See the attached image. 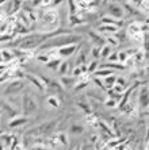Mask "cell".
Wrapping results in <instances>:
<instances>
[{
	"label": "cell",
	"mask_w": 149,
	"mask_h": 150,
	"mask_svg": "<svg viewBox=\"0 0 149 150\" xmlns=\"http://www.w3.org/2000/svg\"><path fill=\"white\" fill-rule=\"evenodd\" d=\"M69 34V30H64V28H58L52 33H34V34H27L23 38L16 39V41L10 42L8 45L12 46L14 49H21V50H30V49H38L39 46L45 41L58 35H65Z\"/></svg>",
	"instance_id": "1"
},
{
	"label": "cell",
	"mask_w": 149,
	"mask_h": 150,
	"mask_svg": "<svg viewBox=\"0 0 149 150\" xmlns=\"http://www.w3.org/2000/svg\"><path fill=\"white\" fill-rule=\"evenodd\" d=\"M81 39L80 35H75V34H66V35H58L54 38H50L48 41H45L39 46V50L43 49H54V47H64V46H69V45H76L77 42Z\"/></svg>",
	"instance_id": "2"
},
{
	"label": "cell",
	"mask_w": 149,
	"mask_h": 150,
	"mask_svg": "<svg viewBox=\"0 0 149 150\" xmlns=\"http://www.w3.org/2000/svg\"><path fill=\"white\" fill-rule=\"evenodd\" d=\"M56 127H57V120H49V122L41 123V125L30 129L24 135L27 137V138L29 137H43V135L50 134Z\"/></svg>",
	"instance_id": "3"
},
{
	"label": "cell",
	"mask_w": 149,
	"mask_h": 150,
	"mask_svg": "<svg viewBox=\"0 0 149 150\" xmlns=\"http://www.w3.org/2000/svg\"><path fill=\"white\" fill-rule=\"evenodd\" d=\"M26 87V83H24L22 79H16V80H12L10 84H7L6 89L3 91V93L6 96H11V95H18L23 91V88Z\"/></svg>",
	"instance_id": "4"
},
{
	"label": "cell",
	"mask_w": 149,
	"mask_h": 150,
	"mask_svg": "<svg viewBox=\"0 0 149 150\" xmlns=\"http://www.w3.org/2000/svg\"><path fill=\"white\" fill-rule=\"evenodd\" d=\"M37 110V101L31 96V93L23 95V114L24 116L31 115L33 112Z\"/></svg>",
	"instance_id": "5"
},
{
	"label": "cell",
	"mask_w": 149,
	"mask_h": 150,
	"mask_svg": "<svg viewBox=\"0 0 149 150\" xmlns=\"http://www.w3.org/2000/svg\"><path fill=\"white\" fill-rule=\"evenodd\" d=\"M107 11L110 14V18H122L123 16V8H122L121 4L118 3H107Z\"/></svg>",
	"instance_id": "6"
},
{
	"label": "cell",
	"mask_w": 149,
	"mask_h": 150,
	"mask_svg": "<svg viewBox=\"0 0 149 150\" xmlns=\"http://www.w3.org/2000/svg\"><path fill=\"white\" fill-rule=\"evenodd\" d=\"M79 49V46L76 45H69V46H64V47H60L58 53L61 57H71L73 53Z\"/></svg>",
	"instance_id": "7"
},
{
	"label": "cell",
	"mask_w": 149,
	"mask_h": 150,
	"mask_svg": "<svg viewBox=\"0 0 149 150\" xmlns=\"http://www.w3.org/2000/svg\"><path fill=\"white\" fill-rule=\"evenodd\" d=\"M1 105H3V108L6 110V112H7V115L10 116V118H18V114H19V111L18 110H15L12 105L10 104V103H7V101H1Z\"/></svg>",
	"instance_id": "8"
},
{
	"label": "cell",
	"mask_w": 149,
	"mask_h": 150,
	"mask_svg": "<svg viewBox=\"0 0 149 150\" xmlns=\"http://www.w3.org/2000/svg\"><path fill=\"white\" fill-rule=\"evenodd\" d=\"M140 104L144 108L148 107V88L146 87H144V89H141L140 92Z\"/></svg>",
	"instance_id": "9"
},
{
	"label": "cell",
	"mask_w": 149,
	"mask_h": 150,
	"mask_svg": "<svg viewBox=\"0 0 149 150\" xmlns=\"http://www.w3.org/2000/svg\"><path fill=\"white\" fill-rule=\"evenodd\" d=\"M26 122H27V118H22V116H19V118H14L10 123H8V127H11V129H14V127H19V126L24 125Z\"/></svg>",
	"instance_id": "10"
},
{
	"label": "cell",
	"mask_w": 149,
	"mask_h": 150,
	"mask_svg": "<svg viewBox=\"0 0 149 150\" xmlns=\"http://www.w3.org/2000/svg\"><path fill=\"white\" fill-rule=\"evenodd\" d=\"M102 25L115 26V27H118V26H122V22H117L115 19H113V18H110V16H103L102 18Z\"/></svg>",
	"instance_id": "11"
},
{
	"label": "cell",
	"mask_w": 149,
	"mask_h": 150,
	"mask_svg": "<svg viewBox=\"0 0 149 150\" xmlns=\"http://www.w3.org/2000/svg\"><path fill=\"white\" fill-rule=\"evenodd\" d=\"M101 69H110V70H113V69H125V67L121 65V64H117V62H106L101 67Z\"/></svg>",
	"instance_id": "12"
},
{
	"label": "cell",
	"mask_w": 149,
	"mask_h": 150,
	"mask_svg": "<svg viewBox=\"0 0 149 150\" xmlns=\"http://www.w3.org/2000/svg\"><path fill=\"white\" fill-rule=\"evenodd\" d=\"M24 77H26L27 80H30V81H31V83L34 84V85H35V87H37V88H38V89H41V91H42V89H43V84H42V81L39 80V77H33L31 74H26V76H24Z\"/></svg>",
	"instance_id": "13"
},
{
	"label": "cell",
	"mask_w": 149,
	"mask_h": 150,
	"mask_svg": "<svg viewBox=\"0 0 149 150\" xmlns=\"http://www.w3.org/2000/svg\"><path fill=\"white\" fill-rule=\"evenodd\" d=\"M0 57H1V62H10L14 58V56H12V53L10 50H1L0 52Z\"/></svg>",
	"instance_id": "14"
},
{
	"label": "cell",
	"mask_w": 149,
	"mask_h": 150,
	"mask_svg": "<svg viewBox=\"0 0 149 150\" xmlns=\"http://www.w3.org/2000/svg\"><path fill=\"white\" fill-rule=\"evenodd\" d=\"M118 31V27L115 26H106V25H102L99 27V33H110V34H115Z\"/></svg>",
	"instance_id": "15"
},
{
	"label": "cell",
	"mask_w": 149,
	"mask_h": 150,
	"mask_svg": "<svg viewBox=\"0 0 149 150\" xmlns=\"http://www.w3.org/2000/svg\"><path fill=\"white\" fill-rule=\"evenodd\" d=\"M90 37H91V39H92V41H94L98 46H103V43H104V39L102 38L101 35H98L96 33L91 31V33H90ZM98 46H96V47H98Z\"/></svg>",
	"instance_id": "16"
},
{
	"label": "cell",
	"mask_w": 149,
	"mask_h": 150,
	"mask_svg": "<svg viewBox=\"0 0 149 150\" xmlns=\"http://www.w3.org/2000/svg\"><path fill=\"white\" fill-rule=\"evenodd\" d=\"M114 73V70H110V69H99L95 72V76L96 77H108V76H111V74Z\"/></svg>",
	"instance_id": "17"
},
{
	"label": "cell",
	"mask_w": 149,
	"mask_h": 150,
	"mask_svg": "<svg viewBox=\"0 0 149 150\" xmlns=\"http://www.w3.org/2000/svg\"><path fill=\"white\" fill-rule=\"evenodd\" d=\"M68 68H69V64L66 62V61H64V62L61 61V64H60V67H58V69L57 70H58V73L64 77L66 74V72H68Z\"/></svg>",
	"instance_id": "18"
},
{
	"label": "cell",
	"mask_w": 149,
	"mask_h": 150,
	"mask_svg": "<svg viewBox=\"0 0 149 150\" xmlns=\"http://www.w3.org/2000/svg\"><path fill=\"white\" fill-rule=\"evenodd\" d=\"M60 64H61V59H49V62H46V67L56 70V69H58Z\"/></svg>",
	"instance_id": "19"
},
{
	"label": "cell",
	"mask_w": 149,
	"mask_h": 150,
	"mask_svg": "<svg viewBox=\"0 0 149 150\" xmlns=\"http://www.w3.org/2000/svg\"><path fill=\"white\" fill-rule=\"evenodd\" d=\"M115 81H117V77H115L114 74H111V76L106 77V80H104V84H106V87L111 89V88L115 85Z\"/></svg>",
	"instance_id": "20"
},
{
	"label": "cell",
	"mask_w": 149,
	"mask_h": 150,
	"mask_svg": "<svg viewBox=\"0 0 149 150\" xmlns=\"http://www.w3.org/2000/svg\"><path fill=\"white\" fill-rule=\"evenodd\" d=\"M111 54V47L108 45H103L101 49V57L102 58H108V56Z\"/></svg>",
	"instance_id": "21"
},
{
	"label": "cell",
	"mask_w": 149,
	"mask_h": 150,
	"mask_svg": "<svg viewBox=\"0 0 149 150\" xmlns=\"http://www.w3.org/2000/svg\"><path fill=\"white\" fill-rule=\"evenodd\" d=\"M61 83L64 84V87L69 88V87H72L73 83H75V77H65L64 76L63 79H61Z\"/></svg>",
	"instance_id": "22"
},
{
	"label": "cell",
	"mask_w": 149,
	"mask_h": 150,
	"mask_svg": "<svg viewBox=\"0 0 149 150\" xmlns=\"http://www.w3.org/2000/svg\"><path fill=\"white\" fill-rule=\"evenodd\" d=\"M84 131V127L81 125H73L71 126V133L72 134H81Z\"/></svg>",
	"instance_id": "23"
},
{
	"label": "cell",
	"mask_w": 149,
	"mask_h": 150,
	"mask_svg": "<svg viewBox=\"0 0 149 150\" xmlns=\"http://www.w3.org/2000/svg\"><path fill=\"white\" fill-rule=\"evenodd\" d=\"M99 126H101V127H102V130H103V131H106V133H107V135H110L111 138H114V134H113V131H111V129H110V127H108L107 125H106V123H104V122H102V120H101V122H99Z\"/></svg>",
	"instance_id": "24"
},
{
	"label": "cell",
	"mask_w": 149,
	"mask_h": 150,
	"mask_svg": "<svg viewBox=\"0 0 149 150\" xmlns=\"http://www.w3.org/2000/svg\"><path fill=\"white\" fill-rule=\"evenodd\" d=\"M48 103H49V105H52V107H56V108H57V107L60 105L58 100H57L54 96H49V98H48Z\"/></svg>",
	"instance_id": "25"
},
{
	"label": "cell",
	"mask_w": 149,
	"mask_h": 150,
	"mask_svg": "<svg viewBox=\"0 0 149 150\" xmlns=\"http://www.w3.org/2000/svg\"><path fill=\"white\" fill-rule=\"evenodd\" d=\"M98 68V61L95 59V61H92V62L90 64V67H87V72L88 73H95V69Z\"/></svg>",
	"instance_id": "26"
},
{
	"label": "cell",
	"mask_w": 149,
	"mask_h": 150,
	"mask_svg": "<svg viewBox=\"0 0 149 150\" xmlns=\"http://www.w3.org/2000/svg\"><path fill=\"white\" fill-rule=\"evenodd\" d=\"M108 96L111 98V100H114V101H115V100H121V98H122V95L115 93L113 89H110V91H108Z\"/></svg>",
	"instance_id": "27"
},
{
	"label": "cell",
	"mask_w": 149,
	"mask_h": 150,
	"mask_svg": "<svg viewBox=\"0 0 149 150\" xmlns=\"http://www.w3.org/2000/svg\"><path fill=\"white\" fill-rule=\"evenodd\" d=\"M68 4L71 6V16H75V14H76V6H77V4L75 3V1H68Z\"/></svg>",
	"instance_id": "28"
},
{
	"label": "cell",
	"mask_w": 149,
	"mask_h": 150,
	"mask_svg": "<svg viewBox=\"0 0 149 150\" xmlns=\"http://www.w3.org/2000/svg\"><path fill=\"white\" fill-rule=\"evenodd\" d=\"M118 59H119V62H126V61H128V56H126V53L125 52L118 53Z\"/></svg>",
	"instance_id": "29"
},
{
	"label": "cell",
	"mask_w": 149,
	"mask_h": 150,
	"mask_svg": "<svg viewBox=\"0 0 149 150\" xmlns=\"http://www.w3.org/2000/svg\"><path fill=\"white\" fill-rule=\"evenodd\" d=\"M92 56H94V58H99L101 57V49L99 47H92Z\"/></svg>",
	"instance_id": "30"
},
{
	"label": "cell",
	"mask_w": 149,
	"mask_h": 150,
	"mask_svg": "<svg viewBox=\"0 0 149 150\" xmlns=\"http://www.w3.org/2000/svg\"><path fill=\"white\" fill-rule=\"evenodd\" d=\"M12 39V35H0V42H7Z\"/></svg>",
	"instance_id": "31"
},
{
	"label": "cell",
	"mask_w": 149,
	"mask_h": 150,
	"mask_svg": "<svg viewBox=\"0 0 149 150\" xmlns=\"http://www.w3.org/2000/svg\"><path fill=\"white\" fill-rule=\"evenodd\" d=\"M117 59H118V54H117V53H113V54H110V56H108V61H110V62L117 61Z\"/></svg>",
	"instance_id": "32"
},
{
	"label": "cell",
	"mask_w": 149,
	"mask_h": 150,
	"mask_svg": "<svg viewBox=\"0 0 149 150\" xmlns=\"http://www.w3.org/2000/svg\"><path fill=\"white\" fill-rule=\"evenodd\" d=\"M80 74H81V70H80V68H79V67L75 68V69H73V77L76 79V77L80 76Z\"/></svg>",
	"instance_id": "33"
},
{
	"label": "cell",
	"mask_w": 149,
	"mask_h": 150,
	"mask_svg": "<svg viewBox=\"0 0 149 150\" xmlns=\"http://www.w3.org/2000/svg\"><path fill=\"white\" fill-rule=\"evenodd\" d=\"M77 105H79L80 108H83L86 112H90V111H91V110H90V107H87V104H84V103H79V104H77Z\"/></svg>",
	"instance_id": "34"
},
{
	"label": "cell",
	"mask_w": 149,
	"mask_h": 150,
	"mask_svg": "<svg viewBox=\"0 0 149 150\" xmlns=\"http://www.w3.org/2000/svg\"><path fill=\"white\" fill-rule=\"evenodd\" d=\"M107 42H108V43H111V45H114V46H117V45H118V42L115 41V39L113 38V37H108V38H107Z\"/></svg>",
	"instance_id": "35"
},
{
	"label": "cell",
	"mask_w": 149,
	"mask_h": 150,
	"mask_svg": "<svg viewBox=\"0 0 149 150\" xmlns=\"http://www.w3.org/2000/svg\"><path fill=\"white\" fill-rule=\"evenodd\" d=\"M39 61H43V62H49V57L48 56H38Z\"/></svg>",
	"instance_id": "36"
},
{
	"label": "cell",
	"mask_w": 149,
	"mask_h": 150,
	"mask_svg": "<svg viewBox=\"0 0 149 150\" xmlns=\"http://www.w3.org/2000/svg\"><path fill=\"white\" fill-rule=\"evenodd\" d=\"M114 104H115L114 100H107L106 101V105H107V107H114Z\"/></svg>",
	"instance_id": "37"
},
{
	"label": "cell",
	"mask_w": 149,
	"mask_h": 150,
	"mask_svg": "<svg viewBox=\"0 0 149 150\" xmlns=\"http://www.w3.org/2000/svg\"><path fill=\"white\" fill-rule=\"evenodd\" d=\"M94 83L96 84V85H99L101 88H104V87H103V84L101 83V80H98V79H94Z\"/></svg>",
	"instance_id": "38"
},
{
	"label": "cell",
	"mask_w": 149,
	"mask_h": 150,
	"mask_svg": "<svg viewBox=\"0 0 149 150\" xmlns=\"http://www.w3.org/2000/svg\"><path fill=\"white\" fill-rule=\"evenodd\" d=\"M8 79L7 74H3V76H0V83H3V81H6Z\"/></svg>",
	"instance_id": "39"
},
{
	"label": "cell",
	"mask_w": 149,
	"mask_h": 150,
	"mask_svg": "<svg viewBox=\"0 0 149 150\" xmlns=\"http://www.w3.org/2000/svg\"><path fill=\"white\" fill-rule=\"evenodd\" d=\"M60 138H61V142L64 143V145H65L66 143V139H65V135H64V134H60Z\"/></svg>",
	"instance_id": "40"
},
{
	"label": "cell",
	"mask_w": 149,
	"mask_h": 150,
	"mask_svg": "<svg viewBox=\"0 0 149 150\" xmlns=\"http://www.w3.org/2000/svg\"><path fill=\"white\" fill-rule=\"evenodd\" d=\"M81 150H92V146H88V145H84Z\"/></svg>",
	"instance_id": "41"
},
{
	"label": "cell",
	"mask_w": 149,
	"mask_h": 150,
	"mask_svg": "<svg viewBox=\"0 0 149 150\" xmlns=\"http://www.w3.org/2000/svg\"><path fill=\"white\" fill-rule=\"evenodd\" d=\"M86 85H87V83H81V84L79 85V87H76V89H80V88H84Z\"/></svg>",
	"instance_id": "42"
},
{
	"label": "cell",
	"mask_w": 149,
	"mask_h": 150,
	"mask_svg": "<svg viewBox=\"0 0 149 150\" xmlns=\"http://www.w3.org/2000/svg\"><path fill=\"white\" fill-rule=\"evenodd\" d=\"M0 4H1V3H0Z\"/></svg>",
	"instance_id": "43"
}]
</instances>
